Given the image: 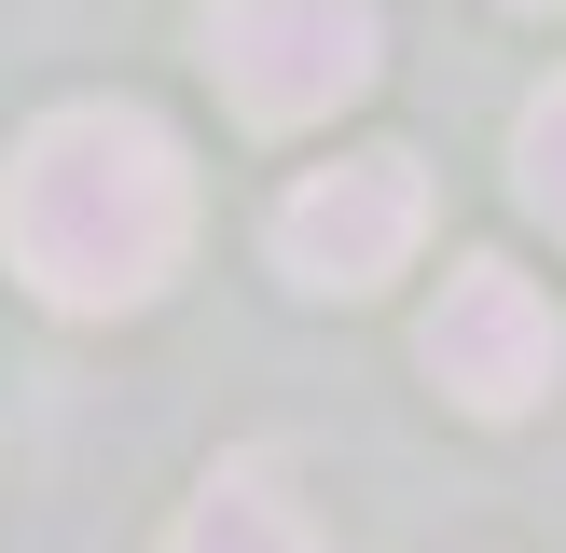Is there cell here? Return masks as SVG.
Instances as JSON below:
<instances>
[{"label": "cell", "mask_w": 566, "mask_h": 553, "mask_svg": "<svg viewBox=\"0 0 566 553\" xmlns=\"http://www.w3.org/2000/svg\"><path fill=\"white\" fill-rule=\"evenodd\" d=\"M512 180H525V208L566 236V70L525 97V125H512Z\"/></svg>", "instance_id": "8992f818"}, {"label": "cell", "mask_w": 566, "mask_h": 553, "mask_svg": "<svg viewBox=\"0 0 566 553\" xmlns=\"http://www.w3.org/2000/svg\"><path fill=\"white\" fill-rule=\"evenodd\" d=\"M166 553H318V525H304V498H291L276 457H221L208 484H193V512H180Z\"/></svg>", "instance_id": "5b68a950"}, {"label": "cell", "mask_w": 566, "mask_h": 553, "mask_svg": "<svg viewBox=\"0 0 566 553\" xmlns=\"http://www.w3.org/2000/svg\"><path fill=\"white\" fill-rule=\"evenodd\" d=\"M208 70L249 125H318L387 70L374 0H208Z\"/></svg>", "instance_id": "7a4b0ae2"}, {"label": "cell", "mask_w": 566, "mask_h": 553, "mask_svg": "<svg viewBox=\"0 0 566 553\" xmlns=\"http://www.w3.org/2000/svg\"><path fill=\"white\" fill-rule=\"evenodd\" d=\"M512 14H566V0H512Z\"/></svg>", "instance_id": "52a82bcc"}, {"label": "cell", "mask_w": 566, "mask_h": 553, "mask_svg": "<svg viewBox=\"0 0 566 553\" xmlns=\"http://www.w3.org/2000/svg\"><path fill=\"white\" fill-rule=\"evenodd\" d=\"M415 236H429L415 153H346V166H304V180L276 194V263H291L304 291H332V304L387 291V276L415 263Z\"/></svg>", "instance_id": "277c9868"}, {"label": "cell", "mask_w": 566, "mask_h": 553, "mask_svg": "<svg viewBox=\"0 0 566 553\" xmlns=\"http://www.w3.org/2000/svg\"><path fill=\"white\" fill-rule=\"evenodd\" d=\"M0 249H14V276L42 304H70V319H125V304H153L166 276H180L193 249V166L180 138L153 125V111H42V125L14 138V166H0Z\"/></svg>", "instance_id": "6da1fadb"}, {"label": "cell", "mask_w": 566, "mask_h": 553, "mask_svg": "<svg viewBox=\"0 0 566 553\" xmlns=\"http://www.w3.org/2000/svg\"><path fill=\"white\" fill-rule=\"evenodd\" d=\"M429 387L457 415H539L553 401V374H566V319H553V291L539 276H512V263H457L442 276V304H429Z\"/></svg>", "instance_id": "3957f363"}]
</instances>
